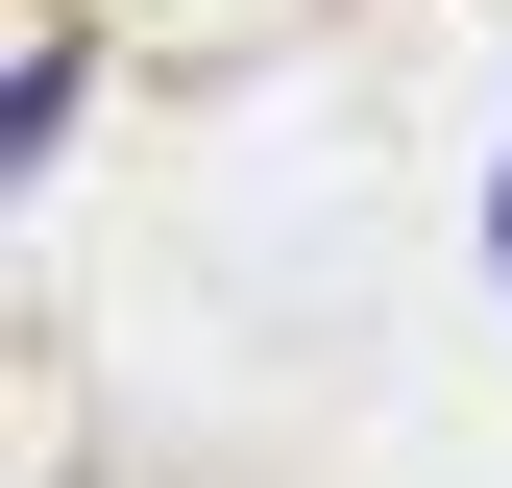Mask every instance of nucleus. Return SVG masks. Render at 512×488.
Returning <instances> with one entry per match:
<instances>
[{
	"mask_svg": "<svg viewBox=\"0 0 512 488\" xmlns=\"http://www.w3.org/2000/svg\"><path fill=\"white\" fill-rule=\"evenodd\" d=\"M488 269H512V171H488Z\"/></svg>",
	"mask_w": 512,
	"mask_h": 488,
	"instance_id": "nucleus-1",
	"label": "nucleus"
}]
</instances>
